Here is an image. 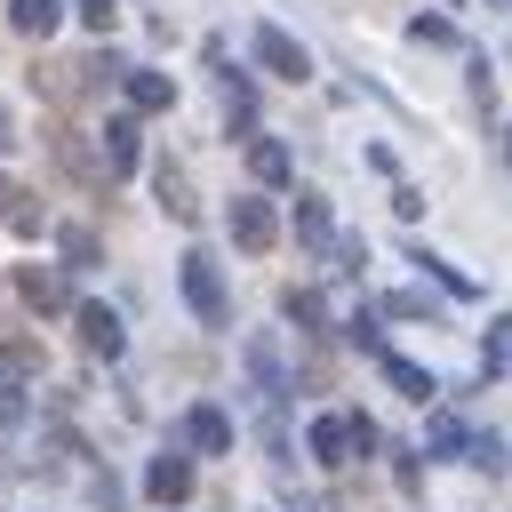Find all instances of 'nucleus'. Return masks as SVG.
Returning a JSON list of instances; mask_svg holds the SVG:
<instances>
[{"label":"nucleus","mask_w":512,"mask_h":512,"mask_svg":"<svg viewBox=\"0 0 512 512\" xmlns=\"http://www.w3.org/2000/svg\"><path fill=\"white\" fill-rule=\"evenodd\" d=\"M112 80H128L120 56H48V64H32V88L56 96V104H80V96H96Z\"/></svg>","instance_id":"obj_1"},{"label":"nucleus","mask_w":512,"mask_h":512,"mask_svg":"<svg viewBox=\"0 0 512 512\" xmlns=\"http://www.w3.org/2000/svg\"><path fill=\"white\" fill-rule=\"evenodd\" d=\"M176 280H184V304L200 312V328H232V296H224V272H216L208 248H192V256L176 264Z\"/></svg>","instance_id":"obj_2"},{"label":"nucleus","mask_w":512,"mask_h":512,"mask_svg":"<svg viewBox=\"0 0 512 512\" xmlns=\"http://www.w3.org/2000/svg\"><path fill=\"white\" fill-rule=\"evenodd\" d=\"M48 152H56V168H64L80 192H112V176H120V168H112V152H88V136H80V128H64V120L48 128Z\"/></svg>","instance_id":"obj_3"},{"label":"nucleus","mask_w":512,"mask_h":512,"mask_svg":"<svg viewBox=\"0 0 512 512\" xmlns=\"http://www.w3.org/2000/svg\"><path fill=\"white\" fill-rule=\"evenodd\" d=\"M352 448H376V424L368 416H312V456L320 464H344Z\"/></svg>","instance_id":"obj_4"},{"label":"nucleus","mask_w":512,"mask_h":512,"mask_svg":"<svg viewBox=\"0 0 512 512\" xmlns=\"http://www.w3.org/2000/svg\"><path fill=\"white\" fill-rule=\"evenodd\" d=\"M232 240H240L248 256H264V248L280 240V216H272V200H256V192H240V200H232Z\"/></svg>","instance_id":"obj_5"},{"label":"nucleus","mask_w":512,"mask_h":512,"mask_svg":"<svg viewBox=\"0 0 512 512\" xmlns=\"http://www.w3.org/2000/svg\"><path fill=\"white\" fill-rule=\"evenodd\" d=\"M256 64H264V72H280V80H304V72H312V56H304L280 24H256Z\"/></svg>","instance_id":"obj_6"},{"label":"nucleus","mask_w":512,"mask_h":512,"mask_svg":"<svg viewBox=\"0 0 512 512\" xmlns=\"http://www.w3.org/2000/svg\"><path fill=\"white\" fill-rule=\"evenodd\" d=\"M296 240H304L312 256H336V248H344L336 224H328V200H320V192H296Z\"/></svg>","instance_id":"obj_7"},{"label":"nucleus","mask_w":512,"mask_h":512,"mask_svg":"<svg viewBox=\"0 0 512 512\" xmlns=\"http://www.w3.org/2000/svg\"><path fill=\"white\" fill-rule=\"evenodd\" d=\"M16 296H24L32 312H64V304H72L64 272H48V264H16Z\"/></svg>","instance_id":"obj_8"},{"label":"nucleus","mask_w":512,"mask_h":512,"mask_svg":"<svg viewBox=\"0 0 512 512\" xmlns=\"http://www.w3.org/2000/svg\"><path fill=\"white\" fill-rule=\"evenodd\" d=\"M248 376H256V400H264V408H280L288 376H280V344H272V336H248Z\"/></svg>","instance_id":"obj_9"},{"label":"nucleus","mask_w":512,"mask_h":512,"mask_svg":"<svg viewBox=\"0 0 512 512\" xmlns=\"http://www.w3.org/2000/svg\"><path fill=\"white\" fill-rule=\"evenodd\" d=\"M0 224H8V232H40V224H48L40 192H32V184H16V176H0Z\"/></svg>","instance_id":"obj_10"},{"label":"nucleus","mask_w":512,"mask_h":512,"mask_svg":"<svg viewBox=\"0 0 512 512\" xmlns=\"http://www.w3.org/2000/svg\"><path fill=\"white\" fill-rule=\"evenodd\" d=\"M152 192H160V208H168L176 224H192V216H200V200H192V176H184L176 160H160V168H152Z\"/></svg>","instance_id":"obj_11"},{"label":"nucleus","mask_w":512,"mask_h":512,"mask_svg":"<svg viewBox=\"0 0 512 512\" xmlns=\"http://www.w3.org/2000/svg\"><path fill=\"white\" fill-rule=\"evenodd\" d=\"M184 440H192V448H208V456H224V448H232V416L200 400V408L184 416Z\"/></svg>","instance_id":"obj_12"},{"label":"nucleus","mask_w":512,"mask_h":512,"mask_svg":"<svg viewBox=\"0 0 512 512\" xmlns=\"http://www.w3.org/2000/svg\"><path fill=\"white\" fill-rule=\"evenodd\" d=\"M144 488H152L160 504H184V496H192V464H184V456L168 448V456H152V472H144Z\"/></svg>","instance_id":"obj_13"},{"label":"nucleus","mask_w":512,"mask_h":512,"mask_svg":"<svg viewBox=\"0 0 512 512\" xmlns=\"http://www.w3.org/2000/svg\"><path fill=\"white\" fill-rule=\"evenodd\" d=\"M80 344H88L96 360H112V352H120V312H104V304H80Z\"/></svg>","instance_id":"obj_14"},{"label":"nucleus","mask_w":512,"mask_h":512,"mask_svg":"<svg viewBox=\"0 0 512 512\" xmlns=\"http://www.w3.org/2000/svg\"><path fill=\"white\" fill-rule=\"evenodd\" d=\"M120 88H128L136 112H168V104H176V80H168V72H128Z\"/></svg>","instance_id":"obj_15"},{"label":"nucleus","mask_w":512,"mask_h":512,"mask_svg":"<svg viewBox=\"0 0 512 512\" xmlns=\"http://www.w3.org/2000/svg\"><path fill=\"white\" fill-rule=\"evenodd\" d=\"M248 168H256V184H288V144L280 136H256L248 144Z\"/></svg>","instance_id":"obj_16"},{"label":"nucleus","mask_w":512,"mask_h":512,"mask_svg":"<svg viewBox=\"0 0 512 512\" xmlns=\"http://www.w3.org/2000/svg\"><path fill=\"white\" fill-rule=\"evenodd\" d=\"M56 16H64V0H8V24H16V32H32V40H40V32H56Z\"/></svg>","instance_id":"obj_17"},{"label":"nucleus","mask_w":512,"mask_h":512,"mask_svg":"<svg viewBox=\"0 0 512 512\" xmlns=\"http://www.w3.org/2000/svg\"><path fill=\"white\" fill-rule=\"evenodd\" d=\"M280 312H288L296 328H312V336L328 328V304H320V288H288V296H280Z\"/></svg>","instance_id":"obj_18"},{"label":"nucleus","mask_w":512,"mask_h":512,"mask_svg":"<svg viewBox=\"0 0 512 512\" xmlns=\"http://www.w3.org/2000/svg\"><path fill=\"white\" fill-rule=\"evenodd\" d=\"M384 376H392L408 400H432V392H440V384H432V368H416V360H400V352H384Z\"/></svg>","instance_id":"obj_19"},{"label":"nucleus","mask_w":512,"mask_h":512,"mask_svg":"<svg viewBox=\"0 0 512 512\" xmlns=\"http://www.w3.org/2000/svg\"><path fill=\"white\" fill-rule=\"evenodd\" d=\"M104 152H112V168H136V152H144L136 120H104Z\"/></svg>","instance_id":"obj_20"},{"label":"nucleus","mask_w":512,"mask_h":512,"mask_svg":"<svg viewBox=\"0 0 512 512\" xmlns=\"http://www.w3.org/2000/svg\"><path fill=\"white\" fill-rule=\"evenodd\" d=\"M64 264H72V272H88V264H96V232H88V224H72V232H64Z\"/></svg>","instance_id":"obj_21"},{"label":"nucleus","mask_w":512,"mask_h":512,"mask_svg":"<svg viewBox=\"0 0 512 512\" xmlns=\"http://www.w3.org/2000/svg\"><path fill=\"white\" fill-rule=\"evenodd\" d=\"M0 368H8V376H32V368H40V344L8 336V344H0Z\"/></svg>","instance_id":"obj_22"},{"label":"nucleus","mask_w":512,"mask_h":512,"mask_svg":"<svg viewBox=\"0 0 512 512\" xmlns=\"http://www.w3.org/2000/svg\"><path fill=\"white\" fill-rule=\"evenodd\" d=\"M464 464H480V472H504L512 456H504V440H496V432H472V456H464Z\"/></svg>","instance_id":"obj_23"},{"label":"nucleus","mask_w":512,"mask_h":512,"mask_svg":"<svg viewBox=\"0 0 512 512\" xmlns=\"http://www.w3.org/2000/svg\"><path fill=\"white\" fill-rule=\"evenodd\" d=\"M480 368H512V320H496V336L480 344Z\"/></svg>","instance_id":"obj_24"},{"label":"nucleus","mask_w":512,"mask_h":512,"mask_svg":"<svg viewBox=\"0 0 512 512\" xmlns=\"http://www.w3.org/2000/svg\"><path fill=\"white\" fill-rule=\"evenodd\" d=\"M384 312H392V320H432V304H424L416 288H400V296H384Z\"/></svg>","instance_id":"obj_25"},{"label":"nucleus","mask_w":512,"mask_h":512,"mask_svg":"<svg viewBox=\"0 0 512 512\" xmlns=\"http://www.w3.org/2000/svg\"><path fill=\"white\" fill-rule=\"evenodd\" d=\"M432 448H464V456H472V432H464L456 416H432Z\"/></svg>","instance_id":"obj_26"},{"label":"nucleus","mask_w":512,"mask_h":512,"mask_svg":"<svg viewBox=\"0 0 512 512\" xmlns=\"http://www.w3.org/2000/svg\"><path fill=\"white\" fill-rule=\"evenodd\" d=\"M392 480H400V488L416 496V448H392Z\"/></svg>","instance_id":"obj_27"},{"label":"nucleus","mask_w":512,"mask_h":512,"mask_svg":"<svg viewBox=\"0 0 512 512\" xmlns=\"http://www.w3.org/2000/svg\"><path fill=\"white\" fill-rule=\"evenodd\" d=\"M24 416V392H16V376H0V424H16Z\"/></svg>","instance_id":"obj_28"},{"label":"nucleus","mask_w":512,"mask_h":512,"mask_svg":"<svg viewBox=\"0 0 512 512\" xmlns=\"http://www.w3.org/2000/svg\"><path fill=\"white\" fill-rule=\"evenodd\" d=\"M80 16H88L96 32H112V16H120V0H80Z\"/></svg>","instance_id":"obj_29"},{"label":"nucleus","mask_w":512,"mask_h":512,"mask_svg":"<svg viewBox=\"0 0 512 512\" xmlns=\"http://www.w3.org/2000/svg\"><path fill=\"white\" fill-rule=\"evenodd\" d=\"M8 144H16V120H8V112H0V152H8Z\"/></svg>","instance_id":"obj_30"},{"label":"nucleus","mask_w":512,"mask_h":512,"mask_svg":"<svg viewBox=\"0 0 512 512\" xmlns=\"http://www.w3.org/2000/svg\"><path fill=\"white\" fill-rule=\"evenodd\" d=\"M504 152H512V144H504Z\"/></svg>","instance_id":"obj_31"}]
</instances>
